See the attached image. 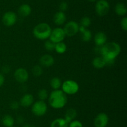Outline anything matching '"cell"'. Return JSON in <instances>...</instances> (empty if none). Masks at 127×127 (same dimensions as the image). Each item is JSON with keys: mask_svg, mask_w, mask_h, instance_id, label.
Segmentation results:
<instances>
[{"mask_svg": "<svg viewBox=\"0 0 127 127\" xmlns=\"http://www.w3.org/2000/svg\"><path fill=\"white\" fill-rule=\"evenodd\" d=\"M121 52V47L115 42H106L101 47L100 54L104 59L106 65L111 66L115 63V59Z\"/></svg>", "mask_w": 127, "mask_h": 127, "instance_id": "1", "label": "cell"}, {"mask_svg": "<svg viewBox=\"0 0 127 127\" xmlns=\"http://www.w3.org/2000/svg\"><path fill=\"white\" fill-rule=\"evenodd\" d=\"M48 102L53 108L60 109L63 108L68 102L67 95L62 90H53L48 97Z\"/></svg>", "mask_w": 127, "mask_h": 127, "instance_id": "2", "label": "cell"}, {"mask_svg": "<svg viewBox=\"0 0 127 127\" xmlns=\"http://www.w3.org/2000/svg\"><path fill=\"white\" fill-rule=\"evenodd\" d=\"M52 28L48 24L41 22L35 26L33 29V34L35 38L39 40H47L49 38L52 32Z\"/></svg>", "mask_w": 127, "mask_h": 127, "instance_id": "3", "label": "cell"}, {"mask_svg": "<svg viewBox=\"0 0 127 127\" xmlns=\"http://www.w3.org/2000/svg\"><path fill=\"white\" fill-rule=\"evenodd\" d=\"M62 90L66 95H74L79 91V86L78 82L73 80H67L64 81L61 86Z\"/></svg>", "mask_w": 127, "mask_h": 127, "instance_id": "4", "label": "cell"}, {"mask_svg": "<svg viewBox=\"0 0 127 127\" xmlns=\"http://www.w3.org/2000/svg\"><path fill=\"white\" fill-rule=\"evenodd\" d=\"M48 110L47 103L43 100L37 101L32 105L31 111L34 115L37 117H42L46 114Z\"/></svg>", "mask_w": 127, "mask_h": 127, "instance_id": "5", "label": "cell"}, {"mask_svg": "<svg viewBox=\"0 0 127 127\" xmlns=\"http://www.w3.org/2000/svg\"><path fill=\"white\" fill-rule=\"evenodd\" d=\"M66 34L63 28L62 27H56L52 30L49 39L54 42L55 44L62 42L66 37Z\"/></svg>", "mask_w": 127, "mask_h": 127, "instance_id": "6", "label": "cell"}, {"mask_svg": "<svg viewBox=\"0 0 127 127\" xmlns=\"http://www.w3.org/2000/svg\"><path fill=\"white\" fill-rule=\"evenodd\" d=\"M79 24L74 21H71L67 22L64 26L63 30L66 36L72 37L75 36L79 32Z\"/></svg>", "mask_w": 127, "mask_h": 127, "instance_id": "7", "label": "cell"}, {"mask_svg": "<svg viewBox=\"0 0 127 127\" xmlns=\"http://www.w3.org/2000/svg\"><path fill=\"white\" fill-rule=\"evenodd\" d=\"M95 12L99 16H105L109 12L110 5L105 0H99L95 4Z\"/></svg>", "mask_w": 127, "mask_h": 127, "instance_id": "8", "label": "cell"}, {"mask_svg": "<svg viewBox=\"0 0 127 127\" xmlns=\"http://www.w3.org/2000/svg\"><path fill=\"white\" fill-rule=\"evenodd\" d=\"M17 20V15L12 11H7L5 12L2 17V21L4 24L7 27L14 26Z\"/></svg>", "mask_w": 127, "mask_h": 127, "instance_id": "9", "label": "cell"}, {"mask_svg": "<svg viewBox=\"0 0 127 127\" xmlns=\"http://www.w3.org/2000/svg\"><path fill=\"white\" fill-rule=\"evenodd\" d=\"M109 117L106 113L104 112L99 113L94 118V126L95 127H106L109 123Z\"/></svg>", "mask_w": 127, "mask_h": 127, "instance_id": "10", "label": "cell"}, {"mask_svg": "<svg viewBox=\"0 0 127 127\" xmlns=\"http://www.w3.org/2000/svg\"><path fill=\"white\" fill-rule=\"evenodd\" d=\"M14 76L16 80L21 83L26 82L29 78L28 72L24 68H19L16 69L14 73Z\"/></svg>", "mask_w": 127, "mask_h": 127, "instance_id": "11", "label": "cell"}, {"mask_svg": "<svg viewBox=\"0 0 127 127\" xmlns=\"http://www.w3.org/2000/svg\"><path fill=\"white\" fill-rule=\"evenodd\" d=\"M94 41L96 46L102 47L107 41V36L105 32L100 31V32H97L95 34L94 37Z\"/></svg>", "mask_w": 127, "mask_h": 127, "instance_id": "12", "label": "cell"}, {"mask_svg": "<svg viewBox=\"0 0 127 127\" xmlns=\"http://www.w3.org/2000/svg\"><path fill=\"white\" fill-rule=\"evenodd\" d=\"M54 57L50 54H44L40 58V64L41 66L49 67L54 64Z\"/></svg>", "mask_w": 127, "mask_h": 127, "instance_id": "13", "label": "cell"}, {"mask_svg": "<svg viewBox=\"0 0 127 127\" xmlns=\"http://www.w3.org/2000/svg\"><path fill=\"white\" fill-rule=\"evenodd\" d=\"M34 102V97L32 94L26 93L24 94L20 99V105L24 107H28L32 105Z\"/></svg>", "mask_w": 127, "mask_h": 127, "instance_id": "14", "label": "cell"}, {"mask_svg": "<svg viewBox=\"0 0 127 127\" xmlns=\"http://www.w3.org/2000/svg\"><path fill=\"white\" fill-rule=\"evenodd\" d=\"M53 20L56 25L62 26L65 23L66 21V16L64 12L60 11L55 14Z\"/></svg>", "mask_w": 127, "mask_h": 127, "instance_id": "15", "label": "cell"}, {"mask_svg": "<svg viewBox=\"0 0 127 127\" xmlns=\"http://www.w3.org/2000/svg\"><path fill=\"white\" fill-rule=\"evenodd\" d=\"M93 67L97 69H101L106 66L104 59L102 56H97L93 59L92 62Z\"/></svg>", "mask_w": 127, "mask_h": 127, "instance_id": "16", "label": "cell"}, {"mask_svg": "<svg viewBox=\"0 0 127 127\" xmlns=\"http://www.w3.org/2000/svg\"><path fill=\"white\" fill-rule=\"evenodd\" d=\"M32 12V9L31 7L29 4H22L19 7L18 9L19 14L22 17H27L29 16Z\"/></svg>", "mask_w": 127, "mask_h": 127, "instance_id": "17", "label": "cell"}, {"mask_svg": "<svg viewBox=\"0 0 127 127\" xmlns=\"http://www.w3.org/2000/svg\"><path fill=\"white\" fill-rule=\"evenodd\" d=\"M77 116V112L74 108H70L67 110L64 115V120L67 123H69L71 121L74 120Z\"/></svg>", "mask_w": 127, "mask_h": 127, "instance_id": "18", "label": "cell"}, {"mask_svg": "<svg viewBox=\"0 0 127 127\" xmlns=\"http://www.w3.org/2000/svg\"><path fill=\"white\" fill-rule=\"evenodd\" d=\"M69 123L63 118H58L52 122L50 127H68Z\"/></svg>", "mask_w": 127, "mask_h": 127, "instance_id": "19", "label": "cell"}, {"mask_svg": "<svg viewBox=\"0 0 127 127\" xmlns=\"http://www.w3.org/2000/svg\"><path fill=\"white\" fill-rule=\"evenodd\" d=\"M115 12L116 14L120 16H124L126 15L127 12V9L126 6L122 2H119L117 4L115 7Z\"/></svg>", "mask_w": 127, "mask_h": 127, "instance_id": "20", "label": "cell"}, {"mask_svg": "<svg viewBox=\"0 0 127 127\" xmlns=\"http://www.w3.org/2000/svg\"><path fill=\"white\" fill-rule=\"evenodd\" d=\"M14 122V118L10 115H6L2 118V125L6 127H13Z\"/></svg>", "mask_w": 127, "mask_h": 127, "instance_id": "21", "label": "cell"}, {"mask_svg": "<svg viewBox=\"0 0 127 127\" xmlns=\"http://www.w3.org/2000/svg\"><path fill=\"white\" fill-rule=\"evenodd\" d=\"M55 51L57 53L59 54H62L66 52L67 50V46L64 42H60L55 44Z\"/></svg>", "mask_w": 127, "mask_h": 127, "instance_id": "22", "label": "cell"}, {"mask_svg": "<svg viewBox=\"0 0 127 127\" xmlns=\"http://www.w3.org/2000/svg\"><path fill=\"white\" fill-rule=\"evenodd\" d=\"M62 84V83L60 78H58V77H53V78L50 80V87H52L53 90L60 89V88H61Z\"/></svg>", "mask_w": 127, "mask_h": 127, "instance_id": "23", "label": "cell"}, {"mask_svg": "<svg viewBox=\"0 0 127 127\" xmlns=\"http://www.w3.org/2000/svg\"><path fill=\"white\" fill-rule=\"evenodd\" d=\"M43 68H42V66L38 65H35L32 69V73L35 77H40L42 75V73H43Z\"/></svg>", "mask_w": 127, "mask_h": 127, "instance_id": "24", "label": "cell"}, {"mask_svg": "<svg viewBox=\"0 0 127 127\" xmlns=\"http://www.w3.org/2000/svg\"><path fill=\"white\" fill-rule=\"evenodd\" d=\"M81 34V39L84 42H89L92 38V33L89 30L87 29L84 32Z\"/></svg>", "mask_w": 127, "mask_h": 127, "instance_id": "25", "label": "cell"}, {"mask_svg": "<svg viewBox=\"0 0 127 127\" xmlns=\"http://www.w3.org/2000/svg\"><path fill=\"white\" fill-rule=\"evenodd\" d=\"M38 97L40 100L45 101L48 97V91L45 89V88H42V89L40 90L38 92Z\"/></svg>", "mask_w": 127, "mask_h": 127, "instance_id": "26", "label": "cell"}, {"mask_svg": "<svg viewBox=\"0 0 127 127\" xmlns=\"http://www.w3.org/2000/svg\"><path fill=\"white\" fill-rule=\"evenodd\" d=\"M55 44L53 42H52V41H50V39L46 40L45 42V48L47 50V51H53L55 49Z\"/></svg>", "mask_w": 127, "mask_h": 127, "instance_id": "27", "label": "cell"}, {"mask_svg": "<svg viewBox=\"0 0 127 127\" xmlns=\"http://www.w3.org/2000/svg\"><path fill=\"white\" fill-rule=\"evenodd\" d=\"M91 24V20L88 16H85L83 17V18L81 19L80 21V26H84L85 27H88Z\"/></svg>", "mask_w": 127, "mask_h": 127, "instance_id": "28", "label": "cell"}, {"mask_svg": "<svg viewBox=\"0 0 127 127\" xmlns=\"http://www.w3.org/2000/svg\"><path fill=\"white\" fill-rule=\"evenodd\" d=\"M68 127H83V125L80 121L74 120L69 123Z\"/></svg>", "mask_w": 127, "mask_h": 127, "instance_id": "29", "label": "cell"}, {"mask_svg": "<svg viewBox=\"0 0 127 127\" xmlns=\"http://www.w3.org/2000/svg\"><path fill=\"white\" fill-rule=\"evenodd\" d=\"M120 26L122 30L127 31V17H124L120 21Z\"/></svg>", "mask_w": 127, "mask_h": 127, "instance_id": "30", "label": "cell"}, {"mask_svg": "<svg viewBox=\"0 0 127 127\" xmlns=\"http://www.w3.org/2000/svg\"><path fill=\"white\" fill-rule=\"evenodd\" d=\"M68 8V4L66 2H64V1H63V2H61L59 6V9L60 10V11H62V12H64L66 11Z\"/></svg>", "mask_w": 127, "mask_h": 127, "instance_id": "31", "label": "cell"}, {"mask_svg": "<svg viewBox=\"0 0 127 127\" xmlns=\"http://www.w3.org/2000/svg\"><path fill=\"white\" fill-rule=\"evenodd\" d=\"M19 105V102H17V101H12L10 103V108L12 110H14L18 109Z\"/></svg>", "mask_w": 127, "mask_h": 127, "instance_id": "32", "label": "cell"}, {"mask_svg": "<svg viewBox=\"0 0 127 127\" xmlns=\"http://www.w3.org/2000/svg\"><path fill=\"white\" fill-rule=\"evenodd\" d=\"M5 82V77L3 73H0V87H2Z\"/></svg>", "mask_w": 127, "mask_h": 127, "instance_id": "33", "label": "cell"}, {"mask_svg": "<svg viewBox=\"0 0 127 127\" xmlns=\"http://www.w3.org/2000/svg\"><path fill=\"white\" fill-rule=\"evenodd\" d=\"M2 73H7L10 72V68L8 66H4V67H2Z\"/></svg>", "mask_w": 127, "mask_h": 127, "instance_id": "34", "label": "cell"}, {"mask_svg": "<svg viewBox=\"0 0 127 127\" xmlns=\"http://www.w3.org/2000/svg\"><path fill=\"white\" fill-rule=\"evenodd\" d=\"M87 29L86 27H84V26H79V32H80L81 33H83V32L86 31Z\"/></svg>", "mask_w": 127, "mask_h": 127, "instance_id": "35", "label": "cell"}, {"mask_svg": "<svg viewBox=\"0 0 127 127\" xmlns=\"http://www.w3.org/2000/svg\"><path fill=\"white\" fill-rule=\"evenodd\" d=\"M23 127H36L35 126L33 125L30 124V123H26L23 126Z\"/></svg>", "mask_w": 127, "mask_h": 127, "instance_id": "36", "label": "cell"}, {"mask_svg": "<svg viewBox=\"0 0 127 127\" xmlns=\"http://www.w3.org/2000/svg\"><path fill=\"white\" fill-rule=\"evenodd\" d=\"M88 1H90V2H94V1H95L96 0H88Z\"/></svg>", "mask_w": 127, "mask_h": 127, "instance_id": "37", "label": "cell"}, {"mask_svg": "<svg viewBox=\"0 0 127 127\" xmlns=\"http://www.w3.org/2000/svg\"><path fill=\"white\" fill-rule=\"evenodd\" d=\"M14 127V126H13V127Z\"/></svg>", "mask_w": 127, "mask_h": 127, "instance_id": "38", "label": "cell"}]
</instances>
